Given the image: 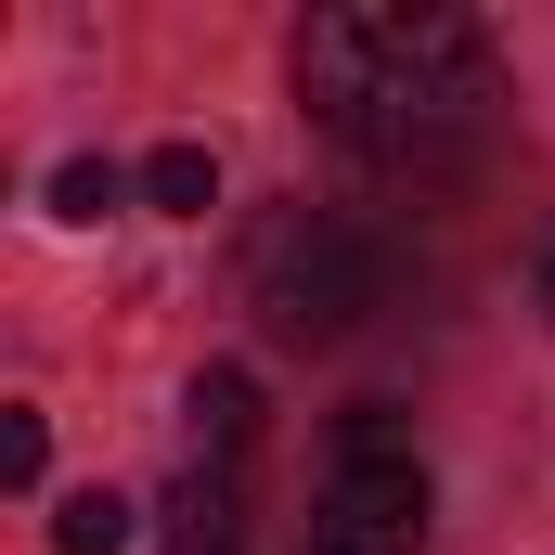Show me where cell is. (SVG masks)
Here are the masks:
<instances>
[{"instance_id":"obj_7","label":"cell","mask_w":555,"mask_h":555,"mask_svg":"<svg viewBox=\"0 0 555 555\" xmlns=\"http://www.w3.org/2000/svg\"><path fill=\"white\" fill-rule=\"evenodd\" d=\"M142 194H155L168 220H207V207H220V155H207V142H168V155H142Z\"/></svg>"},{"instance_id":"obj_8","label":"cell","mask_w":555,"mask_h":555,"mask_svg":"<svg viewBox=\"0 0 555 555\" xmlns=\"http://www.w3.org/2000/svg\"><path fill=\"white\" fill-rule=\"evenodd\" d=\"M52 207H65V220H104V207H117V168H104V155H65V168H52Z\"/></svg>"},{"instance_id":"obj_6","label":"cell","mask_w":555,"mask_h":555,"mask_svg":"<svg viewBox=\"0 0 555 555\" xmlns=\"http://www.w3.org/2000/svg\"><path fill=\"white\" fill-rule=\"evenodd\" d=\"M130 543H142V517L117 491H65L52 504V555H130Z\"/></svg>"},{"instance_id":"obj_3","label":"cell","mask_w":555,"mask_h":555,"mask_svg":"<svg viewBox=\"0 0 555 555\" xmlns=\"http://www.w3.org/2000/svg\"><path fill=\"white\" fill-rule=\"evenodd\" d=\"M426 543V465L388 401H349L336 414V478H323V517L310 555H414Z\"/></svg>"},{"instance_id":"obj_4","label":"cell","mask_w":555,"mask_h":555,"mask_svg":"<svg viewBox=\"0 0 555 555\" xmlns=\"http://www.w3.org/2000/svg\"><path fill=\"white\" fill-rule=\"evenodd\" d=\"M168 555H246V465H181V491H168Z\"/></svg>"},{"instance_id":"obj_2","label":"cell","mask_w":555,"mask_h":555,"mask_svg":"<svg viewBox=\"0 0 555 555\" xmlns=\"http://www.w3.org/2000/svg\"><path fill=\"white\" fill-rule=\"evenodd\" d=\"M259 310H272V336L297 349H336V336H362L375 310H388V246L362 233V220H336V207H284L272 233H259Z\"/></svg>"},{"instance_id":"obj_9","label":"cell","mask_w":555,"mask_h":555,"mask_svg":"<svg viewBox=\"0 0 555 555\" xmlns=\"http://www.w3.org/2000/svg\"><path fill=\"white\" fill-rule=\"evenodd\" d=\"M39 465H52V439H39L26 401H13V414H0V478H13V491H39Z\"/></svg>"},{"instance_id":"obj_1","label":"cell","mask_w":555,"mask_h":555,"mask_svg":"<svg viewBox=\"0 0 555 555\" xmlns=\"http://www.w3.org/2000/svg\"><path fill=\"white\" fill-rule=\"evenodd\" d=\"M297 104L388 181H452L491 142L504 78H491L478 13H362V0H336V13L297 26Z\"/></svg>"},{"instance_id":"obj_5","label":"cell","mask_w":555,"mask_h":555,"mask_svg":"<svg viewBox=\"0 0 555 555\" xmlns=\"http://www.w3.org/2000/svg\"><path fill=\"white\" fill-rule=\"evenodd\" d=\"M181 414H194V465H246V439H259V375L220 362V375H194Z\"/></svg>"},{"instance_id":"obj_10","label":"cell","mask_w":555,"mask_h":555,"mask_svg":"<svg viewBox=\"0 0 555 555\" xmlns=\"http://www.w3.org/2000/svg\"><path fill=\"white\" fill-rule=\"evenodd\" d=\"M543 323H555V246H543Z\"/></svg>"}]
</instances>
